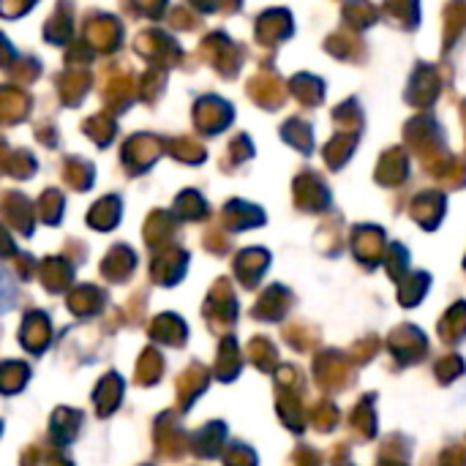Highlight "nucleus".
Masks as SVG:
<instances>
[{"instance_id": "nucleus-1", "label": "nucleus", "mask_w": 466, "mask_h": 466, "mask_svg": "<svg viewBox=\"0 0 466 466\" xmlns=\"http://www.w3.org/2000/svg\"><path fill=\"white\" fill-rule=\"evenodd\" d=\"M11 303V281L5 279V273H0V311L8 309Z\"/></svg>"}]
</instances>
